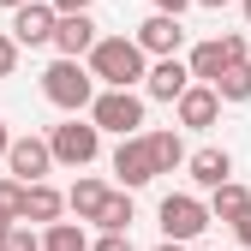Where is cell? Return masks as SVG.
<instances>
[{
	"mask_svg": "<svg viewBox=\"0 0 251 251\" xmlns=\"http://www.w3.org/2000/svg\"><path fill=\"white\" fill-rule=\"evenodd\" d=\"M84 66L96 72L102 90H138V84L150 78V54L138 48V36H102L96 48H90Z\"/></svg>",
	"mask_w": 251,
	"mask_h": 251,
	"instance_id": "1",
	"label": "cell"
},
{
	"mask_svg": "<svg viewBox=\"0 0 251 251\" xmlns=\"http://www.w3.org/2000/svg\"><path fill=\"white\" fill-rule=\"evenodd\" d=\"M42 96L72 120V114H90V108H96L102 84H96V72H90L84 60H54V66L42 72Z\"/></svg>",
	"mask_w": 251,
	"mask_h": 251,
	"instance_id": "2",
	"label": "cell"
},
{
	"mask_svg": "<svg viewBox=\"0 0 251 251\" xmlns=\"http://www.w3.org/2000/svg\"><path fill=\"white\" fill-rule=\"evenodd\" d=\"M48 150H54V168H90L102 155V132H96V120H60L54 132H48Z\"/></svg>",
	"mask_w": 251,
	"mask_h": 251,
	"instance_id": "3",
	"label": "cell"
},
{
	"mask_svg": "<svg viewBox=\"0 0 251 251\" xmlns=\"http://www.w3.org/2000/svg\"><path fill=\"white\" fill-rule=\"evenodd\" d=\"M155 215H162V239H174V245L203 239V227L215 222V215H209V203H203V198H192V192H168Z\"/></svg>",
	"mask_w": 251,
	"mask_h": 251,
	"instance_id": "4",
	"label": "cell"
},
{
	"mask_svg": "<svg viewBox=\"0 0 251 251\" xmlns=\"http://www.w3.org/2000/svg\"><path fill=\"white\" fill-rule=\"evenodd\" d=\"M90 120H96V132L144 138V96H138V90H102L96 108H90Z\"/></svg>",
	"mask_w": 251,
	"mask_h": 251,
	"instance_id": "5",
	"label": "cell"
},
{
	"mask_svg": "<svg viewBox=\"0 0 251 251\" xmlns=\"http://www.w3.org/2000/svg\"><path fill=\"white\" fill-rule=\"evenodd\" d=\"M239 60H251L245 54V36H239V30H227V36H209V42H198L192 54H185V66H192V78L198 84H222V72L227 66H239Z\"/></svg>",
	"mask_w": 251,
	"mask_h": 251,
	"instance_id": "6",
	"label": "cell"
},
{
	"mask_svg": "<svg viewBox=\"0 0 251 251\" xmlns=\"http://www.w3.org/2000/svg\"><path fill=\"white\" fill-rule=\"evenodd\" d=\"M114 174H120V192H138V185L162 179V162H155L150 132H144V138H120V144H114Z\"/></svg>",
	"mask_w": 251,
	"mask_h": 251,
	"instance_id": "7",
	"label": "cell"
},
{
	"mask_svg": "<svg viewBox=\"0 0 251 251\" xmlns=\"http://www.w3.org/2000/svg\"><path fill=\"white\" fill-rule=\"evenodd\" d=\"M6 174H12L18 185H42V179L54 174V150H48V138L18 132V138H12V150H6Z\"/></svg>",
	"mask_w": 251,
	"mask_h": 251,
	"instance_id": "8",
	"label": "cell"
},
{
	"mask_svg": "<svg viewBox=\"0 0 251 251\" xmlns=\"http://www.w3.org/2000/svg\"><path fill=\"white\" fill-rule=\"evenodd\" d=\"M54 30H60V12L48 6V0H30V6L12 12V42L18 48H48Z\"/></svg>",
	"mask_w": 251,
	"mask_h": 251,
	"instance_id": "9",
	"label": "cell"
},
{
	"mask_svg": "<svg viewBox=\"0 0 251 251\" xmlns=\"http://www.w3.org/2000/svg\"><path fill=\"white\" fill-rule=\"evenodd\" d=\"M138 48H144L150 60H179V48H185V24L168 18V12H150V18L138 24Z\"/></svg>",
	"mask_w": 251,
	"mask_h": 251,
	"instance_id": "10",
	"label": "cell"
},
{
	"mask_svg": "<svg viewBox=\"0 0 251 251\" xmlns=\"http://www.w3.org/2000/svg\"><path fill=\"white\" fill-rule=\"evenodd\" d=\"M192 84H198V78H192V66H185V60H155L150 78H144V96H150V102H179Z\"/></svg>",
	"mask_w": 251,
	"mask_h": 251,
	"instance_id": "11",
	"label": "cell"
},
{
	"mask_svg": "<svg viewBox=\"0 0 251 251\" xmlns=\"http://www.w3.org/2000/svg\"><path fill=\"white\" fill-rule=\"evenodd\" d=\"M185 174H192L198 192H222V185L233 179V155H227V150H215V144H203V150H192Z\"/></svg>",
	"mask_w": 251,
	"mask_h": 251,
	"instance_id": "12",
	"label": "cell"
},
{
	"mask_svg": "<svg viewBox=\"0 0 251 251\" xmlns=\"http://www.w3.org/2000/svg\"><path fill=\"white\" fill-rule=\"evenodd\" d=\"M102 42V30H96V18L90 12H78V18H60V30H54V48H60V60H90V48Z\"/></svg>",
	"mask_w": 251,
	"mask_h": 251,
	"instance_id": "13",
	"label": "cell"
},
{
	"mask_svg": "<svg viewBox=\"0 0 251 251\" xmlns=\"http://www.w3.org/2000/svg\"><path fill=\"white\" fill-rule=\"evenodd\" d=\"M174 108H179V126H192V132H209V126L222 120V96H215L209 84H192Z\"/></svg>",
	"mask_w": 251,
	"mask_h": 251,
	"instance_id": "14",
	"label": "cell"
},
{
	"mask_svg": "<svg viewBox=\"0 0 251 251\" xmlns=\"http://www.w3.org/2000/svg\"><path fill=\"white\" fill-rule=\"evenodd\" d=\"M108 198H114V185H102V179H78L72 192H66V209L78 215V222H102V209H108Z\"/></svg>",
	"mask_w": 251,
	"mask_h": 251,
	"instance_id": "15",
	"label": "cell"
},
{
	"mask_svg": "<svg viewBox=\"0 0 251 251\" xmlns=\"http://www.w3.org/2000/svg\"><path fill=\"white\" fill-rule=\"evenodd\" d=\"M60 215H66V192H54L48 179H42V185H30V192H24V227H30V222L54 227Z\"/></svg>",
	"mask_w": 251,
	"mask_h": 251,
	"instance_id": "16",
	"label": "cell"
},
{
	"mask_svg": "<svg viewBox=\"0 0 251 251\" xmlns=\"http://www.w3.org/2000/svg\"><path fill=\"white\" fill-rule=\"evenodd\" d=\"M245 209H251V192H245L239 179H227L222 192H209V215H215V222H227V227H233Z\"/></svg>",
	"mask_w": 251,
	"mask_h": 251,
	"instance_id": "17",
	"label": "cell"
},
{
	"mask_svg": "<svg viewBox=\"0 0 251 251\" xmlns=\"http://www.w3.org/2000/svg\"><path fill=\"white\" fill-rule=\"evenodd\" d=\"M42 251H90L84 222H54V227H42Z\"/></svg>",
	"mask_w": 251,
	"mask_h": 251,
	"instance_id": "18",
	"label": "cell"
},
{
	"mask_svg": "<svg viewBox=\"0 0 251 251\" xmlns=\"http://www.w3.org/2000/svg\"><path fill=\"white\" fill-rule=\"evenodd\" d=\"M96 227H102V233H132V192H120V185H114V198H108V209H102Z\"/></svg>",
	"mask_w": 251,
	"mask_h": 251,
	"instance_id": "19",
	"label": "cell"
},
{
	"mask_svg": "<svg viewBox=\"0 0 251 251\" xmlns=\"http://www.w3.org/2000/svg\"><path fill=\"white\" fill-rule=\"evenodd\" d=\"M215 96H222V102H251V60H239V66H227V72H222Z\"/></svg>",
	"mask_w": 251,
	"mask_h": 251,
	"instance_id": "20",
	"label": "cell"
},
{
	"mask_svg": "<svg viewBox=\"0 0 251 251\" xmlns=\"http://www.w3.org/2000/svg\"><path fill=\"white\" fill-rule=\"evenodd\" d=\"M150 144H155V162H162V174H174V168L192 162V155H185V144H179V132H150Z\"/></svg>",
	"mask_w": 251,
	"mask_h": 251,
	"instance_id": "21",
	"label": "cell"
},
{
	"mask_svg": "<svg viewBox=\"0 0 251 251\" xmlns=\"http://www.w3.org/2000/svg\"><path fill=\"white\" fill-rule=\"evenodd\" d=\"M24 192H30V185H18L12 174L0 179V222H6V227H18V222H24Z\"/></svg>",
	"mask_w": 251,
	"mask_h": 251,
	"instance_id": "22",
	"label": "cell"
},
{
	"mask_svg": "<svg viewBox=\"0 0 251 251\" xmlns=\"http://www.w3.org/2000/svg\"><path fill=\"white\" fill-rule=\"evenodd\" d=\"M0 251H42V233H30V227L18 222V227H12L6 239H0Z\"/></svg>",
	"mask_w": 251,
	"mask_h": 251,
	"instance_id": "23",
	"label": "cell"
},
{
	"mask_svg": "<svg viewBox=\"0 0 251 251\" xmlns=\"http://www.w3.org/2000/svg\"><path fill=\"white\" fill-rule=\"evenodd\" d=\"M18 72V42H12V30H0V78H12Z\"/></svg>",
	"mask_w": 251,
	"mask_h": 251,
	"instance_id": "24",
	"label": "cell"
},
{
	"mask_svg": "<svg viewBox=\"0 0 251 251\" xmlns=\"http://www.w3.org/2000/svg\"><path fill=\"white\" fill-rule=\"evenodd\" d=\"M90 251H132V233H102V239H90Z\"/></svg>",
	"mask_w": 251,
	"mask_h": 251,
	"instance_id": "25",
	"label": "cell"
},
{
	"mask_svg": "<svg viewBox=\"0 0 251 251\" xmlns=\"http://www.w3.org/2000/svg\"><path fill=\"white\" fill-rule=\"evenodd\" d=\"M48 6H54L60 18H78V12H90V6H96V0H48Z\"/></svg>",
	"mask_w": 251,
	"mask_h": 251,
	"instance_id": "26",
	"label": "cell"
},
{
	"mask_svg": "<svg viewBox=\"0 0 251 251\" xmlns=\"http://www.w3.org/2000/svg\"><path fill=\"white\" fill-rule=\"evenodd\" d=\"M233 239H239V245L251 251V209H245V215H239V222H233Z\"/></svg>",
	"mask_w": 251,
	"mask_h": 251,
	"instance_id": "27",
	"label": "cell"
},
{
	"mask_svg": "<svg viewBox=\"0 0 251 251\" xmlns=\"http://www.w3.org/2000/svg\"><path fill=\"white\" fill-rule=\"evenodd\" d=\"M185 6H198V0H155V12H168V18H179Z\"/></svg>",
	"mask_w": 251,
	"mask_h": 251,
	"instance_id": "28",
	"label": "cell"
},
{
	"mask_svg": "<svg viewBox=\"0 0 251 251\" xmlns=\"http://www.w3.org/2000/svg\"><path fill=\"white\" fill-rule=\"evenodd\" d=\"M6 150H12V132H6V120H0V162H6Z\"/></svg>",
	"mask_w": 251,
	"mask_h": 251,
	"instance_id": "29",
	"label": "cell"
},
{
	"mask_svg": "<svg viewBox=\"0 0 251 251\" xmlns=\"http://www.w3.org/2000/svg\"><path fill=\"white\" fill-rule=\"evenodd\" d=\"M198 6H203V12H222V6H233V0H198Z\"/></svg>",
	"mask_w": 251,
	"mask_h": 251,
	"instance_id": "30",
	"label": "cell"
},
{
	"mask_svg": "<svg viewBox=\"0 0 251 251\" xmlns=\"http://www.w3.org/2000/svg\"><path fill=\"white\" fill-rule=\"evenodd\" d=\"M155 251H192V245H174V239H162V245H155Z\"/></svg>",
	"mask_w": 251,
	"mask_h": 251,
	"instance_id": "31",
	"label": "cell"
},
{
	"mask_svg": "<svg viewBox=\"0 0 251 251\" xmlns=\"http://www.w3.org/2000/svg\"><path fill=\"white\" fill-rule=\"evenodd\" d=\"M0 6H6V12H18V6H30V0H0Z\"/></svg>",
	"mask_w": 251,
	"mask_h": 251,
	"instance_id": "32",
	"label": "cell"
},
{
	"mask_svg": "<svg viewBox=\"0 0 251 251\" xmlns=\"http://www.w3.org/2000/svg\"><path fill=\"white\" fill-rule=\"evenodd\" d=\"M239 12H245V24H251V0H239Z\"/></svg>",
	"mask_w": 251,
	"mask_h": 251,
	"instance_id": "33",
	"label": "cell"
}]
</instances>
